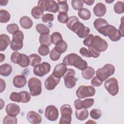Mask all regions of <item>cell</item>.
I'll return each mask as SVG.
<instances>
[{
  "mask_svg": "<svg viewBox=\"0 0 124 124\" xmlns=\"http://www.w3.org/2000/svg\"><path fill=\"white\" fill-rule=\"evenodd\" d=\"M62 62L66 65L73 66L80 70H84L88 66L87 62L75 53L69 54L65 56Z\"/></svg>",
  "mask_w": 124,
  "mask_h": 124,
  "instance_id": "cell-1",
  "label": "cell"
},
{
  "mask_svg": "<svg viewBox=\"0 0 124 124\" xmlns=\"http://www.w3.org/2000/svg\"><path fill=\"white\" fill-rule=\"evenodd\" d=\"M114 66L109 63L105 64L103 67L98 69L96 72V76L102 81L106 80L108 77L114 74Z\"/></svg>",
  "mask_w": 124,
  "mask_h": 124,
  "instance_id": "cell-2",
  "label": "cell"
},
{
  "mask_svg": "<svg viewBox=\"0 0 124 124\" xmlns=\"http://www.w3.org/2000/svg\"><path fill=\"white\" fill-rule=\"evenodd\" d=\"M30 93L32 96L39 95L42 92V83L37 78H31L28 82Z\"/></svg>",
  "mask_w": 124,
  "mask_h": 124,
  "instance_id": "cell-3",
  "label": "cell"
},
{
  "mask_svg": "<svg viewBox=\"0 0 124 124\" xmlns=\"http://www.w3.org/2000/svg\"><path fill=\"white\" fill-rule=\"evenodd\" d=\"M23 33L21 31L18 30L13 35V39L10 45L11 48L15 51L20 50L23 46Z\"/></svg>",
  "mask_w": 124,
  "mask_h": 124,
  "instance_id": "cell-4",
  "label": "cell"
},
{
  "mask_svg": "<svg viewBox=\"0 0 124 124\" xmlns=\"http://www.w3.org/2000/svg\"><path fill=\"white\" fill-rule=\"evenodd\" d=\"M62 117L59 122L60 124H68L71 123L73 110L71 107L68 104H64L62 105L60 108Z\"/></svg>",
  "mask_w": 124,
  "mask_h": 124,
  "instance_id": "cell-5",
  "label": "cell"
},
{
  "mask_svg": "<svg viewBox=\"0 0 124 124\" xmlns=\"http://www.w3.org/2000/svg\"><path fill=\"white\" fill-rule=\"evenodd\" d=\"M70 30L74 32L80 38H83L87 37L90 31V29L85 27L84 24L79 21H78L74 23L71 27Z\"/></svg>",
  "mask_w": 124,
  "mask_h": 124,
  "instance_id": "cell-6",
  "label": "cell"
},
{
  "mask_svg": "<svg viewBox=\"0 0 124 124\" xmlns=\"http://www.w3.org/2000/svg\"><path fill=\"white\" fill-rule=\"evenodd\" d=\"M38 6L40 7L45 11L56 13L58 10V4L54 0H39Z\"/></svg>",
  "mask_w": 124,
  "mask_h": 124,
  "instance_id": "cell-7",
  "label": "cell"
},
{
  "mask_svg": "<svg viewBox=\"0 0 124 124\" xmlns=\"http://www.w3.org/2000/svg\"><path fill=\"white\" fill-rule=\"evenodd\" d=\"M95 93V89L91 86H80L76 91V95L80 99L93 96Z\"/></svg>",
  "mask_w": 124,
  "mask_h": 124,
  "instance_id": "cell-8",
  "label": "cell"
},
{
  "mask_svg": "<svg viewBox=\"0 0 124 124\" xmlns=\"http://www.w3.org/2000/svg\"><path fill=\"white\" fill-rule=\"evenodd\" d=\"M75 74L76 72L74 69L69 68L63 75L64 84L67 88L71 89L75 86L77 81V78L75 77Z\"/></svg>",
  "mask_w": 124,
  "mask_h": 124,
  "instance_id": "cell-9",
  "label": "cell"
},
{
  "mask_svg": "<svg viewBox=\"0 0 124 124\" xmlns=\"http://www.w3.org/2000/svg\"><path fill=\"white\" fill-rule=\"evenodd\" d=\"M104 87L110 95L115 96L117 94L119 91V86L118 81L115 78H111L105 81Z\"/></svg>",
  "mask_w": 124,
  "mask_h": 124,
  "instance_id": "cell-10",
  "label": "cell"
},
{
  "mask_svg": "<svg viewBox=\"0 0 124 124\" xmlns=\"http://www.w3.org/2000/svg\"><path fill=\"white\" fill-rule=\"evenodd\" d=\"M91 47H93L95 50L100 53L107 49L108 44L106 41L103 39L100 36L96 35L94 36L93 41Z\"/></svg>",
  "mask_w": 124,
  "mask_h": 124,
  "instance_id": "cell-11",
  "label": "cell"
},
{
  "mask_svg": "<svg viewBox=\"0 0 124 124\" xmlns=\"http://www.w3.org/2000/svg\"><path fill=\"white\" fill-rule=\"evenodd\" d=\"M51 69V66L49 63L43 62L36 66L34 67L33 71L35 75L39 77H43L48 74Z\"/></svg>",
  "mask_w": 124,
  "mask_h": 124,
  "instance_id": "cell-12",
  "label": "cell"
},
{
  "mask_svg": "<svg viewBox=\"0 0 124 124\" xmlns=\"http://www.w3.org/2000/svg\"><path fill=\"white\" fill-rule=\"evenodd\" d=\"M45 117L50 121H55L59 116V111L57 108L53 106H47L45 109Z\"/></svg>",
  "mask_w": 124,
  "mask_h": 124,
  "instance_id": "cell-13",
  "label": "cell"
},
{
  "mask_svg": "<svg viewBox=\"0 0 124 124\" xmlns=\"http://www.w3.org/2000/svg\"><path fill=\"white\" fill-rule=\"evenodd\" d=\"M94 102V99L93 98H87L83 101L77 99L74 102V106L76 109H79L83 108H88L93 105Z\"/></svg>",
  "mask_w": 124,
  "mask_h": 124,
  "instance_id": "cell-14",
  "label": "cell"
},
{
  "mask_svg": "<svg viewBox=\"0 0 124 124\" xmlns=\"http://www.w3.org/2000/svg\"><path fill=\"white\" fill-rule=\"evenodd\" d=\"M61 78H57L52 74L46 79L45 82V86L47 90H52L55 88L59 83Z\"/></svg>",
  "mask_w": 124,
  "mask_h": 124,
  "instance_id": "cell-15",
  "label": "cell"
},
{
  "mask_svg": "<svg viewBox=\"0 0 124 124\" xmlns=\"http://www.w3.org/2000/svg\"><path fill=\"white\" fill-rule=\"evenodd\" d=\"M5 110L8 115L16 117L19 114L20 109L18 105L15 103H10L6 106Z\"/></svg>",
  "mask_w": 124,
  "mask_h": 124,
  "instance_id": "cell-16",
  "label": "cell"
},
{
  "mask_svg": "<svg viewBox=\"0 0 124 124\" xmlns=\"http://www.w3.org/2000/svg\"><path fill=\"white\" fill-rule=\"evenodd\" d=\"M67 70L66 65L63 63H59L56 65L52 72V74L59 78H61Z\"/></svg>",
  "mask_w": 124,
  "mask_h": 124,
  "instance_id": "cell-17",
  "label": "cell"
},
{
  "mask_svg": "<svg viewBox=\"0 0 124 124\" xmlns=\"http://www.w3.org/2000/svg\"><path fill=\"white\" fill-rule=\"evenodd\" d=\"M27 119L28 121L32 124H40L42 122L40 115L34 111H30L27 114Z\"/></svg>",
  "mask_w": 124,
  "mask_h": 124,
  "instance_id": "cell-18",
  "label": "cell"
},
{
  "mask_svg": "<svg viewBox=\"0 0 124 124\" xmlns=\"http://www.w3.org/2000/svg\"><path fill=\"white\" fill-rule=\"evenodd\" d=\"M26 83V78L23 75H16L13 78V84L16 88L24 87Z\"/></svg>",
  "mask_w": 124,
  "mask_h": 124,
  "instance_id": "cell-19",
  "label": "cell"
},
{
  "mask_svg": "<svg viewBox=\"0 0 124 124\" xmlns=\"http://www.w3.org/2000/svg\"><path fill=\"white\" fill-rule=\"evenodd\" d=\"M94 14L98 17L104 16L106 13V7L102 3L99 2L97 3L93 8Z\"/></svg>",
  "mask_w": 124,
  "mask_h": 124,
  "instance_id": "cell-20",
  "label": "cell"
},
{
  "mask_svg": "<svg viewBox=\"0 0 124 124\" xmlns=\"http://www.w3.org/2000/svg\"><path fill=\"white\" fill-rule=\"evenodd\" d=\"M108 36L110 40L113 42L118 41L121 39V37H123L120 31L114 26L109 31Z\"/></svg>",
  "mask_w": 124,
  "mask_h": 124,
  "instance_id": "cell-21",
  "label": "cell"
},
{
  "mask_svg": "<svg viewBox=\"0 0 124 124\" xmlns=\"http://www.w3.org/2000/svg\"><path fill=\"white\" fill-rule=\"evenodd\" d=\"M10 37L6 34L0 35V51H4L11 43Z\"/></svg>",
  "mask_w": 124,
  "mask_h": 124,
  "instance_id": "cell-22",
  "label": "cell"
},
{
  "mask_svg": "<svg viewBox=\"0 0 124 124\" xmlns=\"http://www.w3.org/2000/svg\"><path fill=\"white\" fill-rule=\"evenodd\" d=\"M19 23L21 26L25 29H29L31 28L33 25L32 20L28 16H24L19 20Z\"/></svg>",
  "mask_w": 124,
  "mask_h": 124,
  "instance_id": "cell-23",
  "label": "cell"
},
{
  "mask_svg": "<svg viewBox=\"0 0 124 124\" xmlns=\"http://www.w3.org/2000/svg\"><path fill=\"white\" fill-rule=\"evenodd\" d=\"M76 118L79 121H84L86 120L89 116V112L87 108H81L76 109L75 111Z\"/></svg>",
  "mask_w": 124,
  "mask_h": 124,
  "instance_id": "cell-24",
  "label": "cell"
},
{
  "mask_svg": "<svg viewBox=\"0 0 124 124\" xmlns=\"http://www.w3.org/2000/svg\"><path fill=\"white\" fill-rule=\"evenodd\" d=\"M95 71L93 68L91 66H87L85 69L82 70V77L87 80L91 79L94 76Z\"/></svg>",
  "mask_w": 124,
  "mask_h": 124,
  "instance_id": "cell-25",
  "label": "cell"
},
{
  "mask_svg": "<svg viewBox=\"0 0 124 124\" xmlns=\"http://www.w3.org/2000/svg\"><path fill=\"white\" fill-rule=\"evenodd\" d=\"M12 71V66L8 63L2 64L0 66V74L4 77L9 76Z\"/></svg>",
  "mask_w": 124,
  "mask_h": 124,
  "instance_id": "cell-26",
  "label": "cell"
},
{
  "mask_svg": "<svg viewBox=\"0 0 124 124\" xmlns=\"http://www.w3.org/2000/svg\"><path fill=\"white\" fill-rule=\"evenodd\" d=\"M39 42L41 45L49 46L52 43L50 35L49 34H41L39 37Z\"/></svg>",
  "mask_w": 124,
  "mask_h": 124,
  "instance_id": "cell-27",
  "label": "cell"
},
{
  "mask_svg": "<svg viewBox=\"0 0 124 124\" xmlns=\"http://www.w3.org/2000/svg\"><path fill=\"white\" fill-rule=\"evenodd\" d=\"M31 14L35 19H40L44 16V10L39 6H36L32 9Z\"/></svg>",
  "mask_w": 124,
  "mask_h": 124,
  "instance_id": "cell-28",
  "label": "cell"
},
{
  "mask_svg": "<svg viewBox=\"0 0 124 124\" xmlns=\"http://www.w3.org/2000/svg\"><path fill=\"white\" fill-rule=\"evenodd\" d=\"M58 10L59 13H66L68 12L69 7L67 2V0H58Z\"/></svg>",
  "mask_w": 124,
  "mask_h": 124,
  "instance_id": "cell-29",
  "label": "cell"
},
{
  "mask_svg": "<svg viewBox=\"0 0 124 124\" xmlns=\"http://www.w3.org/2000/svg\"><path fill=\"white\" fill-rule=\"evenodd\" d=\"M78 16L82 19L87 20L90 18L91 16V14L88 9L82 8L79 10L78 12Z\"/></svg>",
  "mask_w": 124,
  "mask_h": 124,
  "instance_id": "cell-30",
  "label": "cell"
},
{
  "mask_svg": "<svg viewBox=\"0 0 124 124\" xmlns=\"http://www.w3.org/2000/svg\"><path fill=\"white\" fill-rule=\"evenodd\" d=\"M29 57L30 61V64L33 67H35L39 64L41 62V58L38 54H32Z\"/></svg>",
  "mask_w": 124,
  "mask_h": 124,
  "instance_id": "cell-31",
  "label": "cell"
},
{
  "mask_svg": "<svg viewBox=\"0 0 124 124\" xmlns=\"http://www.w3.org/2000/svg\"><path fill=\"white\" fill-rule=\"evenodd\" d=\"M11 16L9 13L5 10H0V22L6 23L9 21Z\"/></svg>",
  "mask_w": 124,
  "mask_h": 124,
  "instance_id": "cell-32",
  "label": "cell"
},
{
  "mask_svg": "<svg viewBox=\"0 0 124 124\" xmlns=\"http://www.w3.org/2000/svg\"><path fill=\"white\" fill-rule=\"evenodd\" d=\"M37 31L41 34H49L50 32L49 29L43 24H38L36 26Z\"/></svg>",
  "mask_w": 124,
  "mask_h": 124,
  "instance_id": "cell-33",
  "label": "cell"
},
{
  "mask_svg": "<svg viewBox=\"0 0 124 124\" xmlns=\"http://www.w3.org/2000/svg\"><path fill=\"white\" fill-rule=\"evenodd\" d=\"M51 40L52 43L55 45L63 40L61 34L58 32H55L52 34L51 36Z\"/></svg>",
  "mask_w": 124,
  "mask_h": 124,
  "instance_id": "cell-34",
  "label": "cell"
},
{
  "mask_svg": "<svg viewBox=\"0 0 124 124\" xmlns=\"http://www.w3.org/2000/svg\"><path fill=\"white\" fill-rule=\"evenodd\" d=\"M54 48L60 53L62 54L65 52L67 49V44L64 41L62 40L56 45Z\"/></svg>",
  "mask_w": 124,
  "mask_h": 124,
  "instance_id": "cell-35",
  "label": "cell"
},
{
  "mask_svg": "<svg viewBox=\"0 0 124 124\" xmlns=\"http://www.w3.org/2000/svg\"><path fill=\"white\" fill-rule=\"evenodd\" d=\"M30 64L29 57L24 54H22L18 65L22 67H27Z\"/></svg>",
  "mask_w": 124,
  "mask_h": 124,
  "instance_id": "cell-36",
  "label": "cell"
},
{
  "mask_svg": "<svg viewBox=\"0 0 124 124\" xmlns=\"http://www.w3.org/2000/svg\"><path fill=\"white\" fill-rule=\"evenodd\" d=\"M108 24V22L105 19L101 18H98L96 19L93 22L94 27L97 31L101 27Z\"/></svg>",
  "mask_w": 124,
  "mask_h": 124,
  "instance_id": "cell-37",
  "label": "cell"
},
{
  "mask_svg": "<svg viewBox=\"0 0 124 124\" xmlns=\"http://www.w3.org/2000/svg\"><path fill=\"white\" fill-rule=\"evenodd\" d=\"M114 26L112 25L108 24V25H106L101 27L97 31L100 33L102 34L104 36H108V34L109 31Z\"/></svg>",
  "mask_w": 124,
  "mask_h": 124,
  "instance_id": "cell-38",
  "label": "cell"
},
{
  "mask_svg": "<svg viewBox=\"0 0 124 124\" xmlns=\"http://www.w3.org/2000/svg\"><path fill=\"white\" fill-rule=\"evenodd\" d=\"M124 3L123 1H118L114 6V10L118 14H121L124 12Z\"/></svg>",
  "mask_w": 124,
  "mask_h": 124,
  "instance_id": "cell-39",
  "label": "cell"
},
{
  "mask_svg": "<svg viewBox=\"0 0 124 124\" xmlns=\"http://www.w3.org/2000/svg\"><path fill=\"white\" fill-rule=\"evenodd\" d=\"M71 4L74 10H79L82 8L84 2L82 0H73L71 1Z\"/></svg>",
  "mask_w": 124,
  "mask_h": 124,
  "instance_id": "cell-40",
  "label": "cell"
},
{
  "mask_svg": "<svg viewBox=\"0 0 124 124\" xmlns=\"http://www.w3.org/2000/svg\"><path fill=\"white\" fill-rule=\"evenodd\" d=\"M3 123L4 124H16L17 123V120L16 117L12 116L9 115L5 116L3 120Z\"/></svg>",
  "mask_w": 124,
  "mask_h": 124,
  "instance_id": "cell-41",
  "label": "cell"
},
{
  "mask_svg": "<svg viewBox=\"0 0 124 124\" xmlns=\"http://www.w3.org/2000/svg\"><path fill=\"white\" fill-rule=\"evenodd\" d=\"M21 55H22V54L20 53H19L17 51L14 52L11 54V61L14 63L18 64L21 57Z\"/></svg>",
  "mask_w": 124,
  "mask_h": 124,
  "instance_id": "cell-42",
  "label": "cell"
},
{
  "mask_svg": "<svg viewBox=\"0 0 124 124\" xmlns=\"http://www.w3.org/2000/svg\"><path fill=\"white\" fill-rule=\"evenodd\" d=\"M61 54L58 52L54 48H53L50 51L49 53V57L52 61H56L58 60L60 57Z\"/></svg>",
  "mask_w": 124,
  "mask_h": 124,
  "instance_id": "cell-43",
  "label": "cell"
},
{
  "mask_svg": "<svg viewBox=\"0 0 124 124\" xmlns=\"http://www.w3.org/2000/svg\"><path fill=\"white\" fill-rule=\"evenodd\" d=\"M21 96V103H26L29 102L31 100V95L27 91H22L20 92Z\"/></svg>",
  "mask_w": 124,
  "mask_h": 124,
  "instance_id": "cell-44",
  "label": "cell"
},
{
  "mask_svg": "<svg viewBox=\"0 0 124 124\" xmlns=\"http://www.w3.org/2000/svg\"><path fill=\"white\" fill-rule=\"evenodd\" d=\"M101 114L102 111L99 109H93L90 111V113L91 117L95 120H97L100 118Z\"/></svg>",
  "mask_w": 124,
  "mask_h": 124,
  "instance_id": "cell-45",
  "label": "cell"
},
{
  "mask_svg": "<svg viewBox=\"0 0 124 124\" xmlns=\"http://www.w3.org/2000/svg\"><path fill=\"white\" fill-rule=\"evenodd\" d=\"M10 99L14 102L19 103L21 102V96L20 93L12 92L10 95Z\"/></svg>",
  "mask_w": 124,
  "mask_h": 124,
  "instance_id": "cell-46",
  "label": "cell"
},
{
  "mask_svg": "<svg viewBox=\"0 0 124 124\" xmlns=\"http://www.w3.org/2000/svg\"><path fill=\"white\" fill-rule=\"evenodd\" d=\"M6 30L8 32L13 34L19 30V27L16 24H10L7 26Z\"/></svg>",
  "mask_w": 124,
  "mask_h": 124,
  "instance_id": "cell-47",
  "label": "cell"
},
{
  "mask_svg": "<svg viewBox=\"0 0 124 124\" xmlns=\"http://www.w3.org/2000/svg\"><path fill=\"white\" fill-rule=\"evenodd\" d=\"M38 53L43 56H46L49 52V48L48 46L41 45L38 48Z\"/></svg>",
  "mask_w": 124,
  "mask_h": 124,
  "instance_id": "cell-48",
  "label": "cell"
},
{
  "mask_svg": "<svg viewBox=\"0 0 124 124\" xmlns=\"http://www.w3.org/2000/svg\"><path fill=\"white\" fill-rule=\"evenodd\" d=\"M93 39H94V36L93 34H90L88 35V36L83 40V44L85 46H88V47H91L92 46Z\"/></svg>",
  "mask_w": 124,
  "mask_h": 124,
  "instance_id": "cell-49",
  "label": "cell"
},
{
  "mask_svg": "<svg viewBox=\"0 0 124 124\" xmlns=\"http://www.w3.org/2000/svg\"><path fill=\"white\" fill-rule=\"evenodd\" d=\"M69 19L68 16L66 13H59L58 15V20L62 23H66Z\"/></svg>",
  "mask_w": 124,
  "mask_h": 124,
  "instance_id": "cell-50",
  "label": "cell"
},
{
  "mask_svg": "<svg viewBox=\"0 0 124 124\" xmlns=\"http://www.w3.org/2000/svg\"><path fill=\"white\" fill-rule=\"evenodd\" d=\"M78 21H79V19L78 18V17L76 16H70L66 23V26L67 28L70 30L72 26L74 24V23Z\"/></svg>",
  "mask_w": 124,
  "mask_h": 124,
  "instance_id": "cell-51",
  "label": "cell"
},
{
  "mask_svg": "<svg viewBox=\"0 0 124 124\" xmlns=\"http://www.w3.org/2000/svg\"><path fill=\"white\" fill-rule=\"evenodd\" d=\"M54 16L52 14L47 13L45 14L42 17V20L44 23L51 22L53 21Z\"/></svg>",
  "mask_w": 124,
  "mask_h": 124,
  "instance_id": "cell-52",
  "label": "cell"
},
{
  "mask_svg": "<svg viewBox=\"0 0 124 124\" xmlns=\"http://www.w3.org/2000/svg\"><path fill=\"white\" fill-rule=\"evenodd\" d=\"M91 57L97 58L100 56V53L95 50L93 47H89L88 49Z\"/></svg>",
  "mask_w": 124,
  "mask_h": 124,
  "instance_id": "cell-53",
  "label": "cell"
},
{
  "mask_svg": "<svg viewBox=\"0 0 124 124\" xmlns=\"http://www.w3.org/2000/svg\"><path fill=\"white\" fill-rule=\"evenodd\" d=\"M102 83L103 81L97 78L96 76L94 77L91 81V84L94 87H99L102 84Z\"/></svg>",
  "mask_w": 124,
  "mask_h": 124,
  "instance_id": "cell-54",
  "label": "cell"
},
{
  "mask_svg": "<svg viewBox=\"0 0 124 124\" xmlns=\"http://www.w3.org/2000/svg\"><path fill=\"white\" fill-rule=\"evenodd\" d=\"M79 52L82 56L88 58L91 57L89 50L85 47H81L79 50Z\"/></svg>",
  "mask_w": 124,
  "mask_h": 124,
  "instance_id": "cell-55",
  "label": "cell"
},
{
  "mask_svg": "<svg viewBox=\"0 0 124 124\" xmlns=\"http://www.w3.org/2000/svg\"><path fill=\"white\" fill-rule=\"evenodd\" d=\"M0 93H2L5 89L6 87V83L2 79H0Z\"/></svg>",
  "mask_w": 124,
  "mask_h": 124,
  "instance_id": "cell-56",
  "label": "cell"
},
{
  "mask_svg": "<svg viewBox=\"0 0 124 124\" xmlns=\"http://www.w3.org/2000/svg\"><path fill=\"white\" fill-rule=\"evenodd\" d=\"M123 27H124V25H123V17L122 18V20H121V25H120L119 26V29L118 30L120 32H121L123 37L124 36V30H123Z\"/></svg>",
  "mask_w": 124,
  "mask_h": 124,
  "instance_id": "cell-57",
  "label": "cell"
},
{
  "mask_svg": "<svg viewBox=\"0 0 124 124\" xmlns=\"http://www.w3.org/2000/svg\"><path fill=\"white\" fill-rule=\"evenodd\" d=\"M83 2L85 3L88 5H92L94 2V0H83Z\"/></svg>",
  "mask_w": 124,
  "mask_h": 124,
  "instance_id": "cell-58",
  "label": "cell"
},
{
  "mask_svg": "<svg viewBox=\"0 0 124 124\" xmlns=\"http://www.w3.org/2000/svg\"><path fill=\"white\" fill-rule=\"evenodd\" d=\"M8 0H0V5L1 6H5L7 5Z\"/></svg>",
  "mask_w": 124,
  "mask_h": 124,
  "instance_id": "cell-59",
  "label": "cell"
},
{
  "mask_svg": "<svg viewBox=\"0 0 124 124\" xmlns=\"http://www.w3.org/2000/svg\"><path fill=\"white\" fill-rule=\"evenodd\" d=\"M0 54V62H1L5 60V56L4 55H3V54H1V53Z\"/></svg>",
  "mask_w": 124,
  "mask_h": 124,
  "instance_id": "cell-60",
  "label": "cell"
},
{
  "mask_svg": "<svg viewBox=\"0 0 124 124\" xmlns=\"http://www.w3.org/2000/svg\"><path fill=\"white\" fill-rule=\"evenodd\" d=\"M106 1L107 2H108V3H110V2H112L114 1V0H111V1H107V0H106Z\"/></svg>",
  "mask_w": 124,
  "mask_h": 124,
  "instance_id": "cell-61",
  "label": "cell"
}]
</instances>
